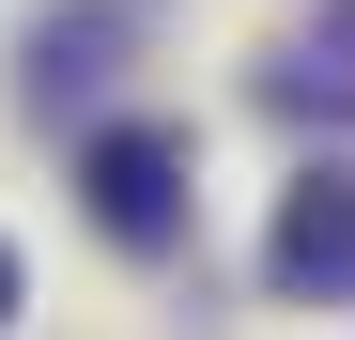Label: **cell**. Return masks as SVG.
Segmentation results:
<instances>
[{"label": "cell", "mask_w": 355, "mask_h": 340, "mask_svg": "<svg viewBox=\"0 0 355 340\" xmlns=\"http://www.w3.org/2000/svg\"><path fill=\"white\" fill-rule=\"evenodd\" d=\"M0 325H16V248H0Z\"/></svg>", "instance_id": "obj_4"}, {"label": "cell", "mask_w": 355, "mask_h": 340, "mask_svg": "<svg viewBox=\"0 0 355 340\" xmlns=\"http://www.w3.org/2000/svg\"><path fill=\"white\" fill-rule=\"evenodd\" d=\"M263 278H278L293 309H340L355 294V155L293 170V201H278V232H263Z\"/></svg>", "instance_id": "obj_2"}, {"label": "cell", "mask_w": 355, "mask_h": 340, "mask_svg": "<svg viewBox=\"0 0 355 340\" xmlns=\"http://www.w3.org/2000/svg\"><path fill=\"white\" fill-rule=\"evenodd\" d=\"M278 93H355V0H324V46H293Z\"/></svg>", "instance_id": "obj_3"}, {"label": "cell", "mask_w": 355, "mask_h": 340, "mask_svg": "<svg viewBox=\"0 0 355 340\" xmlns=\"http://www.w3.org/2000/svg\"><path fill=\"white\" fill-rule=\"evenodd\" d=\"M78 201H93V232L170 248V232H186V139H170V124H108L78 155Z\"/></svg>", "instance_id": "obj_1"}]
</instances>
